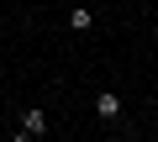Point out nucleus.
I'll return each instance as SVG.
<instances>
[{"label":"nucleus","mask_w":158,"mask_h":142,"mask_svg":"<svg viewBox=\"0 0 158 142\" xmlns=\"http://www.w3.org/2000/svg\"><path fill=\"white\" fill-rule=\"evenodd\" d=\"M48 132H53V126H48V111L32 105V111L21 116V132H16V137H48Z\"/></svg>","instance_id":"f03ea898"},{"label":"nucleus","mask_w":158,"mask_h":142,"mask_svg":"<svg viewBox=\"0 0 158 142\" xmlns=\"http://www.w3.org/2000/svg\"><path fill=\"white\" fill-rule=\"evenodd\" d=\"M95 121H121V95L116 90H100L95 95Z\"/></svg>","instance_id":"f257e3e1"},{"label":"nucleus","mask_w":158,"mask_h":142,"mask_svg":"<svg viewBox=\"0 0 158 142\" xmlns=\"http://www.w3.org/2000/svg\"><path fill=\"white\" fill-rule=\"evenodd\" d=\"M69 32H79V37L95 32V11H90V6H74V11H69Z\"/></svg>","instance_id":"7ed1b4c3"}]
</instances>
